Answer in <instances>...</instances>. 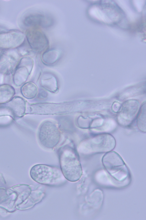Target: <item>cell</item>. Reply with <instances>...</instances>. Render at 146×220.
I'll use <instances>...</instances> for the list:
<instances>
[{
    "instance_id": "obj_1",
    "label": "cell",
    "mask_w": 146,
    "mask_h": 220,
    "mask_svg": "<svg viewBox=\"0 0 146 220\" xmlns=\"http://www.w3.org/2000/svg\"><path fill=\"white\" fill-rule=\"evenodd\" d=\"M59 159L60 169L66 179L72 182L78 180L82 170L76 151L70 147H65L59 152Z\"/></svg>"
},
{
    "instance_id": "obj_2",
    "label": "cell",
    "mask_w": 146,
    "mask_h": 220,
    "mask_svg": "<svg viewBox=\"0 0 146 220\" xmlns=\"http://www.w3.org/2000/svg\"><path fill=\"white\" fill-rule=\"evenodd\" d=\"M30 174L34 181L48 186H60L67 180L60 168L46 164H39L34 166L31 169Z\"/></svg>"
},
{
    "instance_id": "obj_3",
    "label": "cell",
    "mask_w": 146,
    "mask_h": 220,
    "mask_svg": "<svg viewBox=\"0 0 146 220\" xmlns=\"http://www.w3.org/2000/svg\"><path fill=\"white\" fill-rule=\"evenodd\" d=\"M16 193V209L21 210L30 209L40 202L45 196L44 192L38 189L33 190L26 184H20L11 188Z\"/></svg>"
},
{
    "instance_id": "obj_4",
    "label": "cell",
    "mask_w": 146,
    "mask_h": 220,
    "mask_svg": "<svg viewBox=\"0 0 146 220\" xmlns=\"http://www.w3.org/2000/svg\"><path fill=\"white\" fill-rule=\"evenodd\" d=\"M102 162L108 172L118 181H123L129 175V170L123 159L114 151L106 153L102 158Z\"/></svg>"
},
{
    "instance_id": "obj_5",
    "label": "cell",
    "mask_w": 146,
    "mask_h": 220,
    "mask_svg": "<svg viewBox=\"0 0 146 220\" xmlns=\"http://www.w3.org/2000/svg\"><path fill=\"white\" fill-rule=\"evenodd\" d=\"M116 144L115 140L111 134L106 133H100L84 142L83 151L87 154L106 153L112 151Z\"/></svg>"
},
{
    "instance_id": "obj_6",
    "label": "cell",
    "mask_w": 146,
    "mask_h": 220,
    "mask_svg": "<svg viewBox=\"0 0 146 220\" xmlns=\"http://www.w3.org/2000/svg\"><path fill=\"white\" fill-rule=\"evenodd\" d=\"M38 138L43 146L49 149L54 148L60 140V133L58 126L54 121H44L39 129Z\"/></svg>"
},
{
    "instance_id": "obj_7",
    "label": "cell",
    "mask_w": 146,
    "mask_h": 220,
    "mask_svg": "<svg viewBox=\"0 0 146 220\" xmlns=\"http://www.w3.org/2000/svg\"><path fill=\"white\" fill-rule=\"evenodd\" d=\"M25 34L17 30H5L0 33V48L9 50L17 48L24 43Z\"/></svg>"
},
{
    "instance_id": "obj_8",
    "label": "cell",
    "mask_w": 146,
    "mask_h": 220,
    "mask_svg": "<svg viewBox=\"0 0 146 220\" xmlns=\"http://www.w3.org/2000/svg\"><path fill=\"white\" fill-rule=\"evenodd\" d=\"M26 36L29 46L33 50L40 52L48 46V39L41 31L35 29H29L27 31Z\"/></svg>"
},
{
    "instance_id": "obj_9",
    "label": "cell",
    "mask_w": 146,
    "mask_h": 220,
    "mask_svg": "<svg viewBox=\"0 0 146 220\" xmlns=\"http://www.w3.org/2000/svg\"><path fill=\"white\" fill-rule=\"evenodd\" d=\"M17 198L16 193L11 188L0 187V208L9 212H14L17 209Z\"/></svg>"
},
{
    "instance_id": "obj_10",
    "label": "cell",
    "mask_w": 146,
    "mask_h": 220,
    "mask_svg": "<svg viewBox=\"0 0 146 220\" xmlns=\"http://www.w3.org/2000/svg\"><path fill=\"white\" fill-rule=\"evenodd\" d=\"M117 118V122L123 127L130 126L133 122L139 109L137 104H130L124 105Z\"/></svg>"
},
{
    "instance_id": "obj_11",
    "label": "cell",
    "mask_w": 146,
    "mask_h": 220,
    "mask_svg": "<svg viewBox=\"0 0 146 220\" xmlns=\"http://www.w3.org/2000/svg\"><path fill=\"white\" fill-rule=\"evenodd\" d=\"M51 20L41 14L37 13H30L26 16L23 20L26 27L34 28L38 26L47 27L51 25Z\"/></svg>"
},
{
    "instance_id": "obj_12",
    "label": "cell",
    "mask_w": 146,
    "mask_h": 220,
    "mask_svg": "<svg viewBox=\"0 0 146 220\" xmlns=\"http://www.w3.org/2000/svg\"><path fill=\"white\" fill-rule=\"evenodd\" d=\"M62 55L61 51L57 49H52L46 51L42 54V60L47 64H52L57 61Z\"/></svg>"
},
{
    "instance_id": "obj_13",
    "label": "cell",
    "mask_w": 146,
    "mask_h": 220,
    "mask_svg": "<svg viewBox=\"0 0 146 220\" xmlns=\"http://www.w3.org/2000/svg\"><path fill=\"white\" fill-rule=\"evenodd\" d=\"M9 104V106L14 115L18 117L23 116L25 112L26 104L24 101L21 99L19 101H13Z\"/></svg>"
},
{
    "instance_id": "obj_14",
    "label": "cell",
    "mask_w": 146,
    "mask_h": 220,
    "mask_svg": "<svg viewBox=\"0 0 146 220\" xmlns=\"http://www.w3.org/2000/svg\"><path fill=\"white\" fill-rule=\"evenodd\" d=\"M23 92L26 97L32 99L35 97L38 93L37 87L34 83L29 82L24 86Z\"/></svg>"
},
{
    "instance_id": "obj_15",
    "label": "cell",
    "mask_w": 146,
    "mask_h": 220,
    "mask_svg": "<svg viewBox=\"0 0 146 220\" xmlns=\"http://www.w3.org/2000/svg\"><path fill=\"white\" fill-rule=\"evenodd\" d=\"M136 123L139 129L143 132L145 133L146 123L145 106L143 107L137 116Z\"/></svg>"
},
{
    "instance_id": "obj_16",
    "label": "cell",
    "mask_w": 146,
    "mask_h": 220,
    "mask_svg": "<svg viewBox=\"0 0 146 220\" xmlns=\"http://www.w3.org/2000/svg\"><path fill=\"white\" fill-rule=\"evenodd\" d=\"M2 77L0 75V82H1L2 80Z\"/></svg>"
},
{
    "instance_id": "obj_17",
    "label": "cell",
    "mask_w": 146,
    "mask_h": 220,
    "mask_svg": "<svg viewBox=\"0 0 146 220\" xmlns=\"http://www.w3.org/2000/svg\"><path fill=\"white\" fill-rule=\"evenodd\" d=\"M4 30H2V29H1V28H0V33H1V32L4 31Z\"/></svg>"
}]
</instances>
